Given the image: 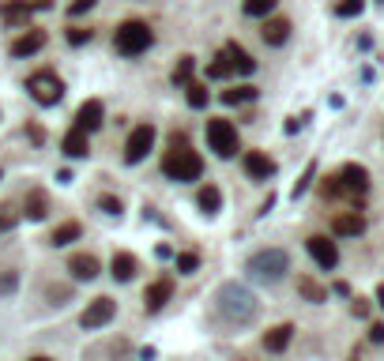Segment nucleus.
I'll return each instance as SVG.
<instances>
[{"label": "nucleus", "mask_w": 384, "mask_h": 361, "mask_svg": "<svg viewBox=\"0 0 384 361\" xmlns=\"http://www.w3.org/2000/svg\"><path fill=\"white\" fill-rule=\"evenodd\" d=\"M162 173L170 181H200V173H204V158L192 151L185 140H177L174 136V147L166 151V158H162Z\"/></svg>", "instance_id": "obj_1"}, {"label": "nucleus", "mask_w": 384, "mask_h": 361, "mask_svg": "<svg viewBox=\"0 0 384 361\" xmlns=\"http://www.w3.org/2000/svg\"><path fill=\"white\" fill-rule=\"evenodd\" d=\"M151 46H155V31L143 19H125L113 31V49L121 53V57H140V53H147Z\"/></svg>", "instance_id": "obj_2"}, {"label": "nucleus", "mask_w": 384, "mask_h": 361, "mask_svg": "<svg viewBox=\"0 0 384 361\" xmlns=\"http://www.w3.org/2000/svg\"><path fill=\"white\" fill-rule=\"evenodd\" d=\"M219 309L227 320H237V324H245V320H253L256 316V298L249 293L245 286H237V283H227L219 290Z\"/></svg>", "instance_id": "obj_3"}, {"label": "nucleus", "mask_w": 384, "mask_h": 361, "mask_svg": "<svg viewBox=\"0 0 384 361\" xmlns=\"http://www.w3.org/2000/svg\"><path fill=\"white\" fill-rule=\"evenodd\" d=\"M369 189V173L362 166H343L336 177L324 181V196H362Z\"/></svg>", "instance_id": "obj_4"}, {"label": "nucleus", "mask_w": 384, "mask_h": 361, "mask_svg": "<svg viewBox=\"0 0 384 361\" xmlns=\"http://www.w3.org/2000/svg\"><path fill=\"white\" fill-rule=\"evenodd\" d=\"M249 271H253L260 283H279V278L290 271V256L283 248H264L249 260Z\"/></svg>", "instance_id": "obj_5"}, {"label": "nucleus", "mask_w": 384, "mask_h": 361, "mask_svg": "<svg viewBox=\"0 0 384 361\" xmlns=\"http://www.w3.org/2000/svg\"><path fill=\"white\" fill-rule=\"evenodd\" d=\"M207 147L219 158H234L237 155V147H242V143H237V128L230 125L227 117H211L207 120Z\"/></svg>", "instance_id": "obj_6"}, {"label": "nucleus", "mask_w": 384, "mask_h": 361, "mask_svg": "<svg viewBox=\"0 0 384 361\" xmlns=\"http://www.w3.org/2000/svg\"><path fill=\"white\" fill-rule=\"evenodd\" d=\"M26 90H31V98L38 105H57L64 98V79L53 75V72H34L26 79Z\"/></svg>", "instance_id": "obj_7"}, {"label": "nucleus", "mask_w": 384, "mask_h": 361, "mask_svg": "<svg viewBox=\"0 0 384 361\" xmlns=\"http://www.w3.org/2000/svg\"><path fill=\"white\" fill-rule=\"evenodd\" d=\"M155 125H136L132 128V136H128V143H125V162L128 166H136V162H143L147 158V151L155 147Z\"/></svg>", "instance_id": "obj_8"}, {"label": "nucleus", "mask_w": 384, "mask_h": 361, "mask_svg": "<svg viewBox=\"0 0 384 361\" xmlns=\"http://www.w3.org/2000/svg\"><path fill=\"white\" fill-rule=\"evenodd\" d=\"M117 316V301H110V298H95L83 309V316H79V324H83L87 331H95V328H105L110 320Z\"/></svg>", "instance_id": "obj_9"}, {"label": "nucleus", "mask_w": 384, "mask_h": 361, "mask_svg": "<svg viewBox=\"0 0 384 361\" xmlns=\"http://www.w3.org/2000/svg\"><path fill=\"white\" fill-rule=\"evenodd\" d=\"M306 248H309V256L324 267V271H332V267L339 263V245L332 237H324V234H313L309 241H306Z\"/></svg>", "instance_id": "obj_10"}, {"label": "nucleus", "mask_w": 384, "mask_h": 361, "mask_svg": "<svg viewBox=\"0 0 384 361\" xmlns=\"http://www.w3.org/2000/svg\"><path fill=\"white\" fill-rule=\"evenodd\" d=\"M102 117H105V105L98 102V98H87L83 105L76 110V125L72 128H79V132H95V128H102Z\"/></svg>", "instance_id": "obj_11"}, {"label": "nucleus", "mask_w": 384, "mask_h": 361, "mask_svg": "<svg viewBox=\"0 0 384 361\" xmlns=\"http://www.w3.org/2000/svg\"><path fill=\"white\" fill-rule=\"evenodd\" d=\"M242 166L249 173V181H268V177H275V162L264 151H245Z\"/></svg>", "instance_id": "obj_12"}, {"label": "nucleus", "mask_w": 384, "mask_h": 361, "mask_svg": "<svg viewBox=\"0 0 384 361\" xmlns=\"http://www.w3.org/2000/svg\"><path fill=\"white\" fill-rule=\"evenodd\" d=\"M68 271L76 283H90V278H98V256H90V252H76V256L68 260Z\"/></svg>", "instance_id": "obj_13"}, {"label": "nucleus", "mask_w": 384, "mask_h": 361, "mask_svg": "<svg viewBox=\"0 0 384 361\" xmlns=\"http://www.w3.org/2000/svg\"><path fill=\"white\" fill-rule=\"evenodd\" d=\"M222 57H227L230 72H242V75H253V72H256V61L249 57V49H245V46H237V42H227Z\"/></svg>", "instance_id": "obj_14"}, {"label": "nucleus", "mask_w": 384, "mask_h": 361, "mask_svg": "<svg viewBox=\"0 0 384 361\" xmlns=\"http://www.w3.org/2000/svg\"><path fill=\"white\" fill-rule=\"evenodd\" d=\"M170 298H174V283H170V278H158V283H151L147 290H143V305H147V313H158Z\"/></svg>", "instance_id": "obj_15"}, {"label": "nucleus", "mask_w": 384, "mask_h": 361, "mask_svg": "<svg viewBox=\"0 0 384 361\" xmlns=\"http://www.w3.org/2000/svg\"><path fill=\"white\" fill-rule=\"evenodd\" d=\"M61 151L68 158H87L90 155V136H87V132H79V128H68V132H64V140H61Z\"/></svg>", "instance_id": "obj_16"}, {"label": "nucleus", "mask_w": 384, "mask_h": 361, "mask_svg": "<svg viewBox=\"0 0 384 361\" xmlns=\"http://www.w3.org/2000/svg\"><path fill=\"white\" fill-rule=\"evenodd\" d=\"M136 271H140V260L132 256V252H113L110 275L117 278V283H128V278H136Z\"/></svg>", "instance_id": "obj_17"}, {"label": "nucleus", "mask_w": 384, "mask_h": 361, "mask_svg": "<svg viewBox=\"0 0 384 361\" xmlns=\"http://www.w3.org/2000/svg\"><path fill=\"white\" fill-rule=\"evenodd\" d=\"M332 230L339 237H358V234H365V219L358 215V211H343V215L332 219Z\"/></svg>", "instance_id": "obj_18"}, {"label": "nucleus", "mask_w": 384, "mask_h": 361, "mask_svg": "<svg viewBox=\"0 0 384 361\" xmlns=\"http://www.w3.org/2000/svg\"><path fill=\"white\" fill-rule=\"evenodd\" d=\"M42 46H46V31H26L11 42V57H34Z\"/></svg>", "instance_id": "obj_19"}, {"label": "nucleus", "mask_w": 384, "mask_h": 361, "mask_svg": "<svg viewBox=\"0 0 384 361\" xmlns=\"http://www.w3.org/2000/svg\"><path fill=\"white\" fill-rule=\"evenodd\" d=\"M23 215L31 219V222H42V219L49 215V199H46V192H42V189L26 192V199H23Z\"/></svg>", "instance_id": "obj_20"}, {"label": "nucleus", "mask_w": 384, "mask_h": 361, "mask_svg": "<svg viewBox=\"0 0 384 361\" xmlns=\"http://www.w3.org/2000/svg\"><path fill=\"white\" fill-rule=\"evenodd\" d=\"M31 16H34L31 0H4V4H0V19L4 23H26Z\"/></svg>", "instance_id": "obj_21"}, {"label": "nucleus", "mask_w": 384, "mask_h": 361, "mask_svg": "<svg viewBox=\"0 0 384 361\" xmlns=\"http://www.w3.org/2000/svg\"><path fill=\"white\" fill-rule=\"evenodd\" d=\"M260 38H264L268 46H283L286 38H290V19H264Z\"/></svg>", "instance_id": "obj_22"}, {"label": "nucleus", "mask_w": 384, "mask_h": 361, "mask_svg": "<svg viewBox=\"0 0 384 361\" xmlns=\"http://www.w3.org/2000/svg\"><path fill=\"white\" fill-rule=\"evenodd\" d=\"M290 339H294V324H279V328H271L268 335H264V346H268L271 354H283Z\"/></svg>", "instance_id": "obj_23"}, {"label": "nucleus", "mask_w": 384, "mask_h": 361, "mask_svg": "<svg viewBox=\"0 0 384 361\" xmlns=\"http://www.w3.org/2000/svg\"><path fill=\"white\" fill-rule=\"evenodd\" d=\"M196 204H200L204 215H219V207H222V192L215 189V184H204L200 196H196Z\"/></svg>", "instance_id": "obj_24"}, {"label": "nucleus", "mask_w": 384, "mask_h": 361, "mask_svg": "<svg viewBox=\"0 0 384 361\" xmlns=\"http://www.w3.org/2000/svg\"><path fill=\"white\" fill-rule=\"evenodd\" d=\"M79 234H83V230H79V222H61L57 226V230H53L49 234V245H72V241H79Z\"/></svg>", "instance_id": "obj_25"}, {"label": "nucleus", "mask_w": 384, "mask_h": 361, "mask_svg": "<svg viewBox=\"0 0 384 361\" xmlns=\"http://www.w3.org/2000/svg\"><path fill=\"white\" fill-rule=\"evenodd\" d=\"M253 98H256V87H249V83L222 90V102H227V105H242V102H253Z\"/></svg>", "instance_id": "obj_26"}, {"label": "nucleus", "mask_w": 384, "mask_h": 361, "mask_svg": "<svg viewBox=\"0 0 384 361\" xmlns=\"http://www.w3.org/2000/svg\"><path fill=\"white\" fill-rule=\"evenodd\" d=\"M192 72H196V57H181L174 64V83L177 87H189L192 83Z\"/></svg>", "instance_id": "obj_27"}, {"label": "nucleus", "mask_w": 384, "mask_h": 361, "mask_svg": "<svg viewBox=\"0 0 384 361\" xmlns=\"http://www.w3.org/2000/svg\"><path fill=\"white\" fill-rule=\"evenodd\" d=\"M185 90H189V95H185V98H189V105H192V110H204V105H207V98H211L207 83H189Z\"/></svg>", "instance_id": "obj_28"}, {"label": "nucleus", "mask_w": 384, "mask_h": 361, "mask_svg": "<svg viewBox=\"0 0 384 361\" xmlns=\"http://www.w3.org/2000/svg\"><path fill=\"white\" fill-rule=\"evenodd\" d=\"M275 4L279 0H245V16H253V19H264V16H271Z\"/></svg>", "instance_id": "obj_29"}, {"label": "nucleus", "mask_w": 384, "mask_h": 361, "mask_svg": "<svg viewBox=\"0 0 384 361\" xmlns=\"http://www.w3.org/2000/svg\"><path fill=\"white\" fill-rule=\"evenodd\" d=\"M362 8H365V0H339V4H336V16L354 19V16H362Z\"/></svg>", "instance_id": "obj_30"}, {"label": "nucleus", "mask_w": 384, "mask_h": 361, "mask_svg": "<svg viewBox=\"0 0 384 361\" xmlns=\"http://www.w3.org/2000/svg\"><path fill=\"white\" fill-rule=\"evenodd\" d=\"M174 267H177L181 275H192L196 267H200V256H196V252H181V256L174 260Z\"/></svg>", "instance_id": "obj_31"}, {"label": "nucleus", "mask_w": 384, "mask_h": 361, "mask_svg": "<svg viewBox=\"0 0 384 361\" xmlns=\"http://www.w3.org/2000/svg\"><path fill=\"white\" fill-rule=\"evenodd\" d=\"M298 290L306 293L309 301H324V298H328V293H324V286H316L313 278H298Z\"/></svg>", "instance_id": "obj_32"}, {"label": "nucleus", "mask_w": 384, "mask_h": 361, "mask_svg": "<svg viewBox=\"0 0 384 361\" xmlns=\"http://www.w3.org/2000/svg\"><path fill=\"white\" fill-rule=\"evenodd\" d=\"M64 38H68V46H87L90 38H95V31H87V26H68Z\"/></svg>", "instance_id": "obj_33"}, {"label": "nucleus", "mask_w": 384, "mask_h": 361, "mask_svg": "<svg viewBox=\"0 0 384 361\" xmlns=\"http://www.w3.org/2000/svg\"><path fill=\"white\" fill-rule=\"evenodd\" d=\"M227 75H230V64H227V57L219 53V57L207 64V79H227Z\"/></svg>", "instance_id": "obj_34"}, {"label": "nucleus", "mask_w": 384, "mask_h": 361, "mask_svg": "<svg viewBox=\"0 0 384 361\" xmlns=\"http://www.w3.org/2000/svg\"><path fill=\"white\" fill-rule=\"evenodd\" d=\"M16 222H19V211H11V207H4V204H0V234H8Z\"/></svg>", "instance_id": "obj_35"}, {"label": "nucleus", "mask_w": 384, "mask_h": 361, "mask_svg": "<svg viewBox=\"0 0 384 361\" xmlns=\"http://www.w3.org/2000/svg\"><path fill=\"white\" fill-rule=\"evenodd\" d=\"M98 207L105 211V215H121V199H117V196H102Z\"/></svg>", "instance_id": "obj_36"}, {"label": "nucleus", "mask_w": 384, "mask_h": 361, "mask_svg": "<svg viewBox=\"0 0 384 361\" xmlns=\"http://www.w3.org/2000/svg\"><path fill=\"white\" fill-rule=\"evenodd\" d=\"M95 4H98V0H72L68 11H72V16H87V11L95 8Z\"/></svg>", "instance_id": "obj_37"}, {"label": "nucleus", "mask_w": 384, "mask_h": 361, "mask_svg": "<svg viewBox=\"0 0 384 361\" xmlns=\"http://www.w3.org/2000/svg\"><path fill=\"white\" fill-rule=\"evenodd\" d=\"M313 173H316V166H309V169H306V173H301V181H298V184H294V199H298V196H301V192H306V189H309V181H313Z\"/></svg>", "instance_id": "obj_38"}, {"label": "nucleus", "mask_w": 384, "mask_h": 361, "mask_svg": "<svg viewBox=\"0 0 384 361\" xmlns=\"http://www.w3.org/2000/svg\"><path fill=\"white\" fill-rule=\"evenodd\" d=\"M16 290V271H4L0 275V293H11Z\"/></svg>", "instance_id": "obj_39"}, {"label": "nucleus", "mask_w": 384, "mask_h": 361, "mask_svg": "<svg viewBox=\"0 0 384 361\" xmlns=\"http://www.w3.org/2000/svg\"><path fill=\"white\" fill-rule=\"evenodd\" d=\"M369 339H373V342H384V324H373V328H369Z\"/></svg>", "instance_id": "obj_40"}, {"label": "nucleus", "mask_w": 384, "mask_h": 361, "mask_svg": "<svg viewBox=\"0 0 384 361\" xmlns=\"http://www.w3.org/2000/svg\"><path fill=\"white\" fill-rule=\"evenodd\" d=\"M377 301H380V309H384V283H380V290H377Z\"/></svg>", "instance_id": "obj_41"}, {"label": "nucleus", "mask_w": 384, "mask_h": 361, "mask_svg": "<svg viewBox=\"0 0 384 361\" xmlns=\"http://www.w3.org/2000/svg\"><path fill=\"white\" fill-rule=\"evenodd\" d=\"M31 361H53V357H42V354H38V357H31Z\"/></svg>", "instance_id": "obj_42"}, {"label": "nucleus", "mask_w": 384, "mask_h": 361, "mask_svg": "<svg viewBox=\"0 0 384 361\" xmlns=\"http://www.w3.org/2000/svg\"><path fill=\"white\" fill-rule=\"evenodd\" d=\"M0 177H4V169H0Z\"/></svg>", "instance_id": "obj_43"}]
</instances>
